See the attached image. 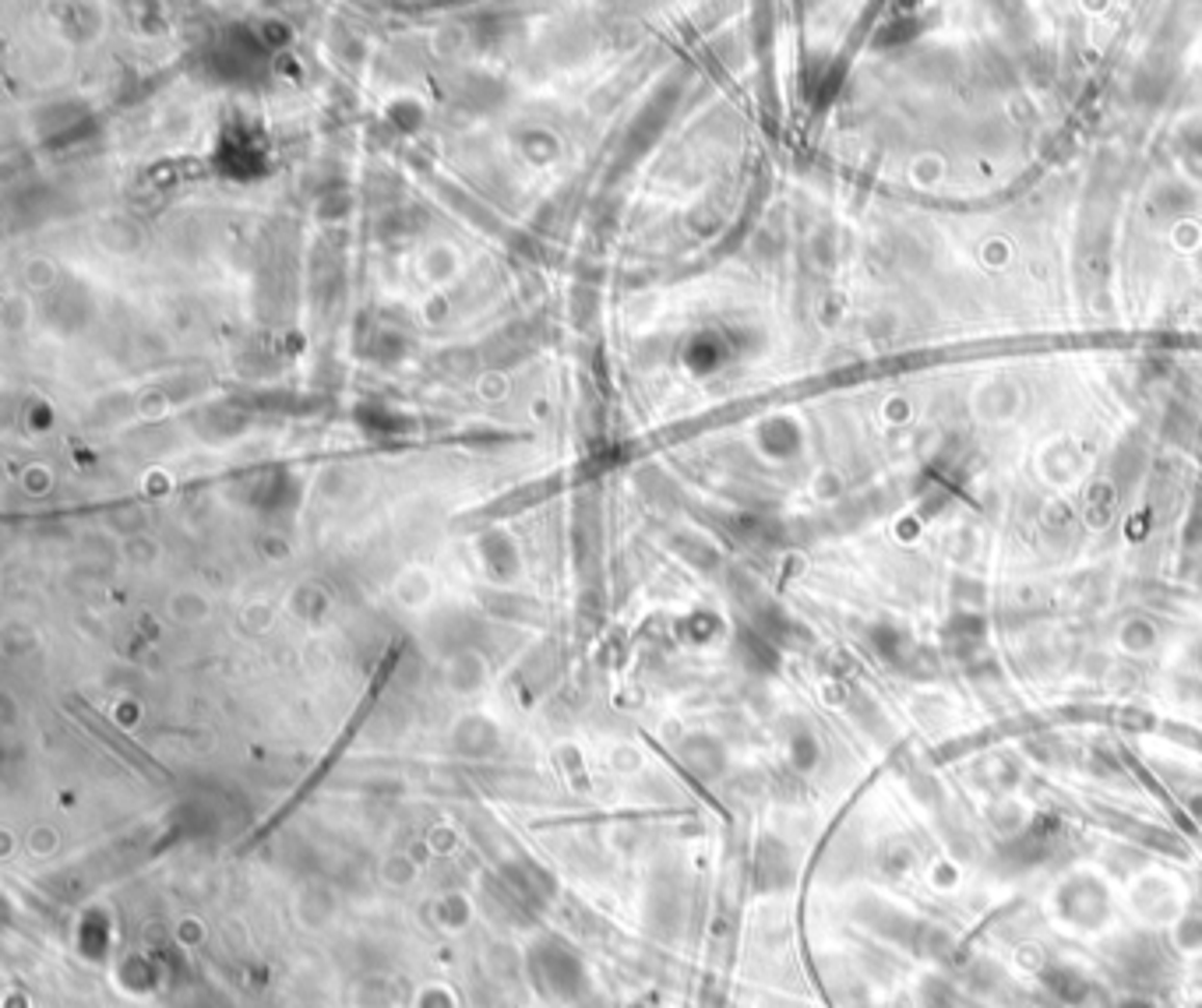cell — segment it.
I'll return each mask as SVG.
<instances>
[{
    "label": "cell",
    "mask_w": 1202,
    "mask_h": 1008,
    "mask_svg": "<svg viewBox=\"0 0 1202 1008\" xmlns=\"http://www.w3.org/2000/svg\"><path fill=\"white\" fill-rule=\"evenodd\" d=\"M1178 945L1188 952L1202 949V917H1185V921L1178 924Z\"/></svg>",
    "instance_id": "1"
},
{
    "label": "cell",
    "mask_w": 1202,
    "mask_h": 1008,
    "mask_svg": "<svg viewBox=\"0 0 1202 1008\" xmlns=\"http://www.w3.org/2000/svg\"><path fill=\"white\" fill-rule=\"evenodd\" d=\"M1121 1008H1153V1005H1146V1002H1128V1005H1121Z\"/></svg>",
    "instance_id": "2"
}]
</instances>
